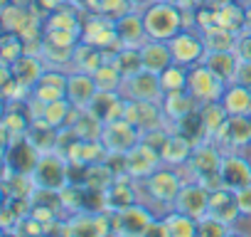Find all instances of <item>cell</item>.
<instances>
[{"mask_svg":"<svg viewBox=\"0 0 251 237\" xmlns=\"http://www.w3.org/2000/svg\"><path fill=\"white\" fill-rule=\"evenodd\" d=\"M226 82L212 72L204 62L200 64H192L190 67V74H187V91L197 99V104H207V101H217L224 96L226 91Z\"/></svg>","mask_w":251,"mask_h":237,"instance_id":"obj_3","label":"cell"},{"mask_svg":"<svg viewBox=\"0 0 251 237\" xmlns=\"http://www.w3.org/2000/svg\"><path fill=\"white\" fill-rule=\"evenodd\" d=\"M219 176H222V183L231 190H241L246 185H251V163L239 153V151H231V153H224L222 158V168H219Z\"/></svg>","mask_w":251,"mask_h":237,"instance_id":"obj_15","label":"cell"},{"mask_svg":"<svg viewBox=\"0 0 251 237\" xmlns=\"http://www.w3.org/2000/svg\"><path fill=\"white\" fill-rule=\"evenodd\" d=\"M163 163V156L155 146H151L148 141H138L128 153H126V168H128V176L136 180H146L148 176H153Z\"/></svg>","mask_w":251,"mask_h":237,"instance_id":"obj_8","label":"cell"},{"mask_svg":"<svg viewBox=\"0 0 251 237\" xmlns=\"http://www.w3.org/2000/svg\"><path fill=\"white\" fill-rule=\"evenodd\" d=\"M231 84H241V87L251 89V62L249 59H239V67H236V74H234Z\"/></svg>","mask_w":251,"mask_h":237,"instance_id":"obj_42","label":"cell"},{"mask_svg":"<svg viewBox=\"0 0 251 237\" xmlns=\"http://www.w3.org/2000/svg\"><path fill=\"white\" fill-rule=\"evenodd\" d=\"M116 178H118L116 171L106 161H101V163H91V166L84 168V183L81 185L94 188V190H108Z\"/></svg>","mask_w":251,"mask_h":237,"instance_id":"obj_34","label":"cell"},{"mask_svg":"<svg viewBox=\"0 0 251 237\" xmlns=\"http://www.w3.org/2000/svg\"><path fill=\"white\" fill-rule=\"evenodd\" d=\"M207 215L222 220V222H229L234 225L241 215L239 210V200H236V190L226 188V185H219L214 190H209V207H207Z\"/></svg>","mask_w":251,"mask_h":237,"instance_id":"obj_16","label":"cell"},{"mask_svg":"<svg viewBox=\"0 0 251 237\" xmlns=\"http://www.w3.org/2000/svg\"><path fill=\"white\" fill-rule=\"evenodd\" d=\"M40 153H54L59 148V129L47 121H32L25 134Z\"/></svg>","mask_w":251,"mask_h":237,"instance_id":"obj_27","label":"cell"},{"mask_svg":"<svg viewBox=\"0 0 251 237\" xmlns=\"http://www.w3.org/2000/svg\"><path fill=\"white\" fill-rule=\"evenodd\" d=\"M94 82H96L99 91H121V89H123L126 77L116 69V64H113V62H108V59H106V62L94 72Z\"/></svg>","mask_w":251,"mask_h":237,"instance_id":"obj_35","label":"cell"},{"mask_svg":"<svg viewBox=\"0 0 251 237\" xmlns=\"http://www.w3.org/2000/svg\"><path fill=\"white\" fill-rule=\"evenodd\" d=\"M182 185H185V180L173 168H158L153 176L146 178V188H148L151 198L158 200L160 205H175V198Z\"/></svg>","mask_w":251,"mask_h":237,"instance_id":"obj_12","label":"cell"},{"mask_svg":"<svg viewBox=\"0 0 251 237\" xmlns=\"http://www.w3.org/2000/svg\"><path fill=\"white\" fill-rule=\"evenodd\" d=\"M153 3H158V0H131L133 10H146V8H151Z\"/></svg>","mask_w":251,"mask_h":237,"instance_id":"obj_45","label":"cell"},{"mask_svg":"<svg viewBox=\"0 0 251 237\" xmlns=\"http://www.w3.org/2000/svg\"><path fill=\"white\" fill-rule=\"evenodd\" d=\"M121 91L126 99H141V101H163V96H165L160 74H155L151 69H141L133 77H126Z\"/></svg>","mask_w":251,"mask_h":237,"instance_id":"obj_7","label":"cell"},{"mask_svg":"<svg viewBox=\"0 0 251 237\" xmlns=\"http://www.w3.org/2000/svg\"><path fill=\"white\" fill-rule=\"evenodd\" d=\"M246 30H251V5L246 8Z\"/></svg>","mask_w":251,"mask_h":237,"instance_id":"obj_47","label":"cell"},{"mask_svg":"<svg viewBox=\"0 0 251 237\" xmlns=\"http://www.w3.org/2000/svg\"><path fill=\"white\" fill-rule=\"evenodd\" d=\"M231 227H234V225L222 222V220H217V217H212V215H204L202 220H197V232H200V235L219 237V235H229V232H231Z\"/></svg>","mask_w":251,"mask_h":237,"instance_id":"obj_40","label":"cell"},{"mask_svg":"<svg viewBox=\"0 0 251 237\" xmlns=\"http://www.w3.org/2000/svg\"><path fill=\"white\" fill-rule=\"evenodd\" d=\"M67 79H69V74H62L57 69H47V72H42L40 82L35 84L32 96L45 101V104L57 101V99H67Z\"/></svg>","mask_w":251,"mask_h":237,"instance_id":"obj_21","label":"cell"},{"mask_svg":"<svg viewBox=\"0 0 251 237\" xmlns=\"http://www.w3.org/2000/svg\"><path fill=\"white\" fill-rule=\"evenodd\" d=\"M204 37V47L207 50H236V32L222 28V25H212L202 32Z\"/></svg>","mask_w":251,"mask_h":237,"instance_id":"obj_36","label":"cell"},{"mask_svg":"<svg viewBox=\"0 0 251 237\" xmlns=\"http://www.w3.org/2000/svg\"><path fill=\"white\" fill-rule=\"evenodd\" d=\"M170 3H177L180 8H185V3H187V0H170Z\"/></svg>","mask_w":251,"mask_h":237,"instance_id":"obj_48","label":"cell"},{"mask_svg":"<svg viewBox=\"0 0 251 237\" xmlns=\"http://www.w3.org/2000/svg\"><path fill=\"white\" fill-rule=\"evenodd\" d=\"M200 116H202V121H204V129H207V136L209 139H214L222 131V126L229 121V111L224 109L222 99L200 104Z\"/></svg>","mask_w":251,"mask_h":237,"instance_id":"obj_31","label":"cell"},{"mask_svg":"<svg viewBox=\"0 0 251 237\" xmlns=\"http://www.w3.org/2000/svg\"><path fill=\"white\" fill-rule=\"evenodd\" d=\"M99 87L94 82V74H86V72H72L69 79H67V99L72 101V106L76 109H89L91 99L96 96Z\"/></svg>","mask_w":251,"mask_h":237,"instance_id":"obj_19","label":"cell"},{"mask_svg":"<svg viewBox=\"0 0 251 237\" xmlns=\"http://www.w3.org/2000/svg\"><path fill=\"white\" fill-rule=\"evenodd\" d=\"M123 116L128 118V121L141 134H148L153 129H160L163 126V118H165L160 101H141V99H128Z\"/></svg>","mask_w":251,"mask_h":237,"instance_id":"obj_9","label":"cell"},{"mask_svg":"<svg viewBox=\"0 0 251 237\" xmlns=\"http://www.w3.org/2000/svg\"><path fill=\"white\" fill-rule=\"evenodd\" d=\"M133 180H136V178H131L128 173H126V176H118V178L111 183V188L106 190V205H108V210H123V207L138 203Z\"/></svg>","mask_w":251,"mask_h":237,"instance_id":"obj_24","label":"cell"},{"mask_svg":"<svg viewBox=\"0 0 251 237\" xmlns=\"http://www.w3.org/2000/svg\"><path fill=\"white\" fill-rule=\"evenodd\" d=\"M224 153L241 151L251 144V116H229L222 131L212 139Z\"/></svg>","mask_w":251,"mask_h":237,"instance_id":"obj_11","label":"cell"},{"mask_svg":"<svg viewBox=\"0 0 251 237\" xmlns=\"http://www.w3.org/2000/svg\"><path fill=\"white\" fill-rule=\"evenodd\" d=\"M23 37L20 35H15V32H8L5 37H3V64H13L18 57H23L25 55V47H23Z\"/></svg>","mask_w":251,"mask_h":237,"instance_id":"obj_39","label":"cell"},{"mask_svg":"<svg viewBox=\"0 0 251 237\" xmlns=\"http://www.w3.org/2000/svg\"><path fill=\"white\" fill-rule=\"evenodd\" d=\"M126 104H128V99L121 96L118 91H96V96L89 104V111L99 118V121L108 124L113 118H123Z\"/></svg>","mask_w":251,"mask_h":237,"instance_id":"obj_18","label":"cell"},{"mask_svg":"<svg viewBox=\"0 0 251 237\" xmlns=\"http://www.w3.org/2000/svg\"><path fill=\"white\" fill-rule=\"evenodd\" d=\"M108 212H111V232H123V235H146L155 220V215L143 203H133L123 210H108Z\"/></svg>","mask_w":251,"mask_h":237,"instance_id":"obj_4","label":"cell"},{"mask_svg":"<svg viewBox=\"0 0 251 237\" xmlns=\"http://www.w3.org/2000/svg\"><path fill=\"white\" fill-rule=\"evenodd\" d=\"M173 207L185 212V215H190V217H195V220H202L207 215V207H209V188H204L197 180L185 183L180 188Z\"/></svg>","mask_w":251,"mask_h":237,"instance_id":"obj_13","label":"cell"},{"mask_svg":"<svg viewBox=\"0 0 251 237\" xmlns=\"http://www.w3.org/2000/svg\"><path fill=\"white\" fill-rule=\"evenodd\" d=\"M236 200H239V210L244 217H251V185L236 190Z\"/></svg>","mask_w":251,"mask_h":237,"instance_id":"obj_44","label":"cell"},{"mask_svg":"<svg viewBox=\"0 0 251 237\" xmlns=\"http://www.w3.org/2000/svg\"><path fill=\"white\" fill-rule=\"evenodd\" d=\"M106 55L111 57L108 62L116 64V69L123 74V77H133L136 72L143 69V57H141V47H113V50H106Z\"/></svg>","mask_w":251,"mask_h":237,"instance_id":"obj_28","label":"cell"},{"mask_svg":"<svg viewBox=\"0 0 251 237\" xmlns=\"http://www.w3.org/2000/svg\"><path fill=\"white\" fill-rule=\"evenodd\" d=\"M170 45V52H173V62L175 64H182V67H192V64H200L207 47H204V37L202 35H195V32H187V30H180L175 37L168 40Z\"/></svg>","mask_w":251,"mask_h":237,"instance_id":"obj_10","label":"cell"},{"mask_svg":"<svg viewBox=\"0 0 251 237\" xmlns=\"http://www.w3.org/2000/svg\"><path fill=\"white\" fill-rule=\"evenodd\" d=\"M10 72H13V77H15L23 87H27V89L32 91L45 69H42V59H40L37 55H27V52H25L23 57H18V59L10 64Z\"/></svg>","mask_w":251,"mask_h":237,"instance_id":"obj_26","label":"cell"},{"mask_svg":"<svg viewBox=\"0 0 251 237\" xmlns=\"http://www.w3.org/2000/svg\"><path fill=\"white\" fill-rule=\"evenodd\" d=\"M192 148H195V144H192L187 136H182L180 131H173V134L168 136V141H165L160 156H163V161H165L168 166H185L187 158H190V153H192Z\"/></svg>","mask_w":251,"mask_h":237,"instance_id":"obj_29","label":"cell"},{"mask_svg":"<svg viewBox=\"0 0 251 237\" xmlns=\"http://www.w3.org/2000/svg\"><path fill=\"white\" fill-rule=\"evenodd\" d=\"M202 62L212 72H217L226 84H231V79L236 74V67H239V55H236V50H207Z\"/></svg>","mask_w":251,"mask_h":237,"instance_id":"obj_23","label":"cell"},{"mask_svg":"<svg viewBox=\"0 0 251 237\" xmlns=\"http://www.w3.org/2000/svg\"><path fill=\"white\" fill-rule=\"evenodd\" d=\"M131 10H133L131 0H101V5H99V13H103V15L113 18V20L128 15Z\"/></svg>","mask_w":251,"mask_h":237,"instance_id":"obj_41","label":"cell"},{"mask_svg":"<svg viewBox=\"0 0 251 237\" xmlns=\"http://www.w3.org/2000/svg\"><path fill=\"white\" fill-rule=\"evenodd\" d=\"M40 151L32 146V141L27 136H18L8 148H5V163L15 171V173H25V176H32L37 161H40Z\"/></svg>","mask_w":251,"mask_h":237,"instance_id":"obj_14","label":"cell"},{"mask_svg":"<svg viewBox=\"0 0 251 237\" xmlns=\"http://www.w3.org/2000/svg\"><path fill=\"white\" fill-rule=\"evenodd\" d=\"M236 55H239V59H249L251 62V30L239 32V37H236Z\"/></svg>","mask_w":251,"mask_h":237,"instance_id":"obj_43","label":"cell"},{"mask_svg":"<svg viewBox=\"0 0 251 237\" xmlns=\"http://www.w3.org/2000/svg\"><path fill=\"white\" fill-rule=\"evenodd\" d=\"M116 32H118V45L121 47H143L151 37L143 23V13L131 10L128 15H123L116 20Z\"/></svg>","mask_w":251,"mask_h":237,"instance_id":"obj_17","label":"cell"},{"mask_svg":"<svg viewBox=\"0 0 251 237\" xmlns=\"http://www.w3.org/2000/svg\"><path fill=\"white\" fill-rule=\"evenodd\" d=\"M81 40L94 45V47H101V50H113L118 47V32H116V20L94 10L89 13V18L84 20V28H81Z\"/></svg>","mask_w":251,"mask_h":237,"instance_id":"obj_5","label":"cell"},{"mask_svg":"<svg viewBox=\"0 0 251 237\" xmlns=\"http://www.w3.org/2000/svg\"><path fill=\"white\" fill-rule=\"evenodd\" d=\"M214 8H217V25H222L236 35L246 30V8H241L236 3H224V5H214Z\"/></svg>","mask_w":251,"mask_h":237,"instance_id":"obj_33","label":"cell"},{"mask_svg":"<svg viewBox=\"0 0 251 237\" xmlns=\"http://www.w3.org/2000/svg\"><path fill=\"white\" fill-rule=\"evenodd\" d=\"M81 28H84V23L79 20L76 8L69 5L67 0L47 15V30H74V32H81Z\"/></svg>","mask_w":251,"mask_h":237,"instance_id":"obj_32","label":"cell"},{"mask_svg":"<svg viewBox=\"0 0 251 237\" xmlns=\"http://www.w3.org/2000/svg\"><path fill=\"white\" fill-rule=\"evenodd\" d=\"M106 50H101V47H94V45H89V42H76V47H74V52H72V64H74V69L76 72H86V74H94L103 62H106Z\"/></svg>","mask_w":251,"mask_h":237,"instance_id":"obj_25","label":"cell"},{"mask_svg":"<svg viewBox=\"0 0 251 237\" xmlns=\"http://www.w3.org/2000/svg\"><path fill=\"white\" fill-rule=\"evenodd\" d=\"M163 114H165V118L170 124H180L185 116H190L192 111H197V99L187 91V89H182V91H168L165 96H163Z\"/></svg>","mask_w":251,"mask_h":237,"instance_id":"obj_20","label":"cell"},{"mask_svg":"<svg viewBox=\"0 0 251 237\" xmlns=\"http://www.w3.org/2000/svg\"><path fill=\"white\" fill-rule=\"evenodd\" d=\"M143 23L151 40H170L185 28V10L170 0H158L143 10Z\"/></svg>","mask_w":251,"mask_h":237,"instance_id":"obj_1","label":"cell"},{"mask_svg":"<svg viewBox=\"0 0 251 237\" xmlns=\"http://www.w3.org/2000/svg\"><path fill=\"white\" fill-rule=\"evenodd\" d=\"M141 139H143V134L126 116L123 118H113V121L103 124V129H101V141L113 153H128Z\"/></svg>","mask_w":251,"mask_h":237,"instance_id":"obj_6","label":"cell"},{"mask_svg":"<svg viewBox=\"0 0 251 237\" xmlns=\"http://www.w3.org/2000/svg\"><path fill=\"white\" fill-rule=\"evenodd\" d=\"M165 225H168V235L170 237H190V235H197V220L180 212V210H173L168 212L165 217Z\"/></svg>","mask_w":251,"mask_h":237,"instance_id":"obj_37","label":"cell"},{"mask_svg":"<svg viewBox=\"0 0 251 237\" xmlns=\"http://www.w3.org/2000/svg\"><path fill=\"white\" fill-rule=\"evenodd\" d=\"M32 183L35 188L45 190H62L72 183L69 178V158L59 151L54 153H42L35 171H32Z\"/></svg>","mask_w":251,"mask_h":237,"instance_id":"obj_2","label":"cell"},{"mask_svg":"<svg viewBox=\"0 0 251 237\" xmlns=\"http://www.w3.org/2000/svg\"><path fill=\"white\" fill-rule=\"evenodd\" d=\"M209 5H224V3H234V0H207Z\"/></svg>","mask_w":251,"mask_h":237,"instance_id":"obj_46","label":"cell"},{"mask_svg":"<svg viewBox=\"0 0 251 237\" xmlns=\"http://www.w3.org/2000/svg\"><path fill=\"white\" fill-rule=\"evenodd\" d=\"M141 57H143V69H151L155 74L165 72L173 64V52L165 40H148L141 47Z\"/></svg>","mask_w":251,"mask_h":237,"instance_id":"obj_22","label":"cell"},{"mask_svg":"<svg viewBox=\"0 0 251 237\" xmlns=\"http://www.w3.org/2000/svg\"><path fill=\"white\" fill-rule=\"evenodd\" d=\"M222 104L229 116H251V89L241 84H229L222 96Z\"/></svg>","mask_w":251,"mask_h":237,"instance_id":"obj_30","label":"cell"},{"mask_svg":"<svg viewBox=\"0 0 251 237\" xmlns=\"http://www.w3.org/2000/svg\"><path fill=\"white\" fill-rule=\"evenodd\" d=\"M187 74H190V67H182V64H170L165 72H160V82H163V91H182L187 89Z\"/></svg>","mask_w":251,"mask_h":237,"instance_id":"obj_38","label":"cell"}]
</instances>
